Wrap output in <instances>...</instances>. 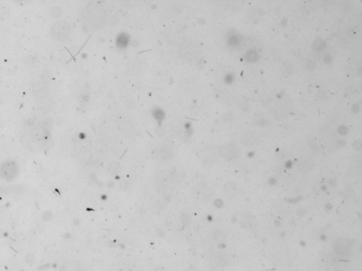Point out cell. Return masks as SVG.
Segmentation results:
<instances>
[{
	"label": "cell",
	"mask_w": 362,
	"mask_h": 271,
	"mask_svg": "<svg viewBox=\"0 0 362 271\" xmlns=\"http://www.w3.org/2000/svg\"><path fill=\"white\" fill-rule=\"evenodd\" d=\"M342 131H344V134H345V133H346L347 129H346V128H345V127H340V128L339 129V132L340 133V134H342Z\"/></svg>",
	"instance_id": "8fae6325"
},
{
	"label": "cell",
	"mask_w": 362,
	"mask_h": 271,
	"mask_svg": "<svg viewBox=\"0 0 362 271\" xmlns=\"http://www.w3.org/2000/svg\"><path fill=\"white\" fill-rule=\"evenodd\" d=\"M354 147L356 150H361V142L359 141V140H356L355 142L354 143Z\"/></svg>",
	"instance_id": "30bf717a"
},
{
	"label": "cell",
	"mask_w": 362,
	"mask_h": 271,
	"mask_svg": "<svg viewBox=\"0 0 362 271\" xmlns=\"http://www.w3.org/2000/svg\"><path fill=\"white\" fill-rule=\"evenodd\" d=\"M215 239H216V241H223L225 239V236L223 233H222L221 231H217L216 232V235H215Z\"/></svg>",
	"instance_id": "9c48e42d"
},
{
	"label": "cell",
	"mask_w": 362,
	"mask_h": 271,
	"mask_svg": "<svg viewBox=\"0 0 362 271\" xmlns=\"http://www.w3.org/2000/svg\"><path fill=\"white\" fill-rule=\"evenodd\" d=\"M351 243L349 239L345 238H339L335 241L334 244L335 251L338 255L345 256L349 253L351 250Z\"/></svg>",
	"instance_id": "7a4b0ae2"
},
{
	"label": "cell",
	"mask_w": 362,
	"mask_h": 271,
	"mask_svg": "<svg viewBox=\"0 0 362 271\" xmlns=\"http://www.w3.org/2000/svg\"><path fill=\"white\" fill-rule=\"evenodd\" d=\"M256 138H255V137L251 135H248V136H244L243 139L242 140V143H243V144H244L245 146H247L255 145V143H256Z\"/></svg>",
	"instance_id": "8992f818"
},
{
	"label": "cell",
	"mask_w": 362,
	"mask_h": 271,
	"mask_svg": "<svg viewBox=\"0 0 362 271\" xmlns=\"http://www.w3.org/2000/svg\"><path fill=\"white\" fill-rule=\"evenodd\" d=\"M237 191H238V187L235 182H229L226 184L224 187L225 193L227 196L230 197L234 196L236 193Z\"/></svg>",
	"instance_id": "277c9868"
},
{
	"label": "cell",
	"mask_w": 362,
	"mask_h": 271,
	"mask_svg": "<svg viewBox=\"0 0 362 271\" xmlns=\"http://www.w3.org/2000/svg\"><path fill=\"white\" fill-rule=\"evenodd\" d=\"M325 47V43L322 39H316L313 44V47L316 50H321Z\"/></svg>",
	"instance_id": "ba28073f"
},
{
	"label": "cell",
	"mask_w": 362,
	"mask_h": 271,
	"mask_svg": "<svg viewBox=\"0 0 362 271\" xmlns=\"http://www.w3.org/2000/svg\"><path fill=\"white\" fill-rule=\"evenodd\" d=\"M246 59L250 62H255L258 60V54L256 50H250L246 54Z\"/></svg>",
	"instance_id": "52a82bcc"
},
{
	"label": "cell",
	"mask_w": 362,
	"mask_h": 271,
	"mask_svg": "<svg viewBox=\"0 0 362 271\" xmlns=\"http://www.w3.org/2000/svg\"><path fill=\"white\" fill-rule=\"evenodd\" d=\"M0 170L1 172V176L7 180H11L15 177L17 173V168L12 162L5 163Z\"/></svg>",
	"instance_id": "3957f363"
},
{
	"label": "cell",
	"mask_w": 362,
	"mask_h": 271,
	"mask_svg": "<svg viewBox=\"0 0 362 271\" xmlns=\"http://www.w3.org/2000/svg\"><path fill=\"white\" fill-rule=\"evenodd\" d=\"M220 153L226 159L232 160L237 159L241 156V151L235 145L227 143L221 148Z\"/></svg>",
	"instance_id": "6da1fadb"
},
{
	"label": "cell",
	"mask_w": 362,
	"mask_h": 271,
	"mask_svg": "<svg viewBox=\"0 0 362 271\" xmlns=\"http://www.w3.org/2000/svg\"><path fill=\"white\" fill-rule=\"evenodd\" d=\"M314 167V162L311 160H305L301 162L300 165L301 170L303 172H307L312 170Z\"/></svg>",
	"instance_id": "5b68a950"
}]
</instances>
